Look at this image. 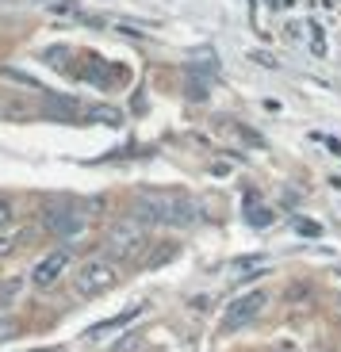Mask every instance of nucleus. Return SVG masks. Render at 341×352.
<instances>
[{"label": "nucleus", "mask_w": 341, "mask_h": 352, "mask_svg": "<svg viewBox=\"0 0 341 352\" xmlns=\"http://www.w3.org/2000/svg\"><path fill=\"white\" fill-rule=\"evenodd\" d=\"M134 344H138V333H127V341H123V344H115V352H131Z\"/></svg>", "instance_id": "9d476101"}, {"label": "nucleus", "mask_w": 341, "mask_h": 352, "mask_svg": "<svg viewBox=\"0 0 341 352\" xmlns=\"http://www.w3.org/2000/svg\"><path fill=\"white\" fill-rule=\"evenodd\" d=\"M12 226V203L8 199H0V230Z\"/></svg>", "instance_id": "1a4fd4ad"}, {"label": "nucleus", "mask_w": 341, "mask_h": 352, "mask_svg": "<svg viewBox=\"0 0 341 352\" xmlns=\"http://www.w3.org/2000/svg\"><path fill=\"white\" fill-rule=\"evenodd\" d=\"M142 245H146V234H142V230H134V226H115L112 238H107V253L119 256V261L134 256Z\"/></svg>", "instance_id": "39448f33"}, {"label": "nucleus", "mask_w": 341, "mask_h": 352, "mask_svg": "<svg viewBox=\"0 0 341 352\" xmlns=\"http://www.w3.org/2000/svg\"><path fill=\"white\" fill-rule=\"evenodd\" d=\"M307 31H311V50H315V54H326V35H322V27L311 23Z\"/></svg>", "instance_id": "6e6552de"}, {"label": "nucleus", "mask_w": 341, "mask_h": 352, "mask_svg": "<svg viewBox=\"0 0 341 352\" xmlns=\"http://www.w3.org/2000/svg\"><path fill=\"white\" fill-rule=\"evenodd\" d=\"M265 302H269V295H265V291H249V295H238V299L227 307V314H223V329H227V333H234V329L249 326V322H254V318L265 310Z\"/></svg>", "instance_id": "7ed1b4c3"}, {"label": "nucleus", "mask_w": 341, "mask_h": 352, "mask_svg": "<svg viewBox=\"0 0 341 352\" xmlns=\"http://www.w3.org/2000/svg\"><path fill=\"white\" fill-rule=\"evenodd\" d=\"M138 219L149 222V226H192L196 207H192V199L173 195V192H142Z\"/></svg>", "instance_id": "f257e3e1"}, {"label": "nucleus", "mask_w": 341, "mask_h": 352, "mask_svg": "<svg viewBox=\"0 0 341 352\" xmlns=\"http://www.w3.org/2000/svg\"><path fill=\"white\" fill-rule=\"evenodd\" d=\"M115 280H119V264L112 256H92V261L81 264V272H77V295L96 299V295L115 287Z\"/></svg>", "instance_id": "f03ea898"}, {"label": "nucleus", "mask_w": 341, "mask_h": 352, "mask_svg": "<svg viewBox=\"0 0 341 352\" xmlns=\"http://www.w3.org/2000/svg\"><path fill=\"white\" fill-rule=\"evenodd\" d=\"M46 226H50L58 238H73V234L85 230V214L73 211V207H54V211H46Z\"/></svg>", "instance_id": "423d86ee"}, {"label": "nucleus", "mask_w": 341, "mask_h": 352, "mask_svg": "<svg viewBox=\"0 0 341 352\" xmlns=\"http://www.w3.org/2000/svg\"><path fill=\"white\" fill-rule=\"evenodd\" d=\"M4 329H8V326H4V322H0V333H4Z\"/></svg>", "instance_id": "9b49d317"}, {"label": "nucleus", "mask_w": 341, "mask_h": 352, "mask_svg": "<svg viewBox=\"0 0 341 352\" xmlns=\"http://www.w3.org/2000/svg\"><path fill=\"white\" fill-rule=\"evenodd\" d=\"M276 352H291V349H276Z\"/></svg>", "instance_id": "f8f14e48"}, {"label": "nucleus", "mask_w": 341, "mask_h": 352, "mask_svg": "<svg viewBox=\"0 0 341 352\" xmlns=\"http://www.w3.org/2000/svg\"><path fill=\"white\" fill-rule=\"evenodd\" d=\"M70 268V249H54V253H46L43 261L35 264V272H31V283H35L39 291L54 287L58 283V276Z\"/></svg>", "instance_id": "20e7f679"}, {"label": "nucleus", "mask_w": 341, "mask_h": 352, "mask_svg": "<svg viewBox=\"0 0 341 352\" xmlns=\"http://www.w3.org/2000/svg\"><path fill=\"white\" fill-rule=\"evenodd\" d=\"M142 314V307H131L127 314H119V318H107V322H100V326H92V333H104V329H119V326H127L131 318H138Z\"/></svg>", "instance_id": "0eeeda50"}]
</instances>
